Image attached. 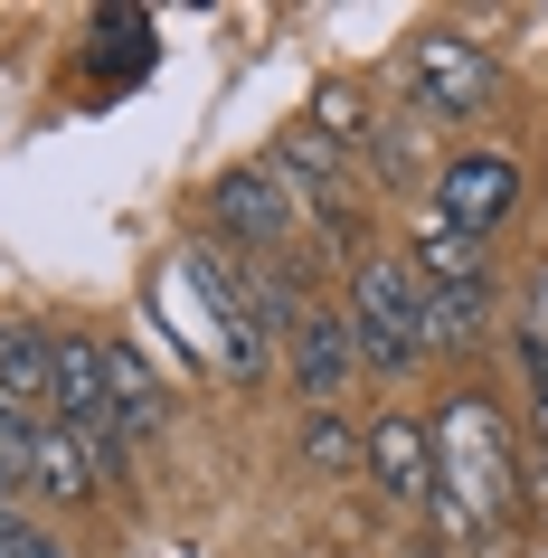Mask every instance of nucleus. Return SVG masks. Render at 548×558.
Segmentation results:
<instances>
[{
  "instance_id": "16",
  "label": "nucleus",
  "mask_w": 548,
  "mask_h": 558,
  "mask_svg": "<svg viewBox=\"0 0 548 558\" xmlns=\"http://www.w3.org/2000/svg\"><path fill=\"white\" fill-rule=\"evenodd\" d=\"M29 426H38V416H20L10 398H0V501L29 483Z\"/></svg>"
},
{
  "instance_id": "13",
  "label": "nucleus",
  "mask_w": 548,
  "mask_h": 558,
  "mask_svg": "<svg viewBox=\"0 0 548 558\" xmlns=\"http://www.w3.org/2000/svg\"><path fill=\"white\" fill-rule=\"evenodd\" d=\"M483 303H491V284H426V351H473Z\"/></svg>"
},
{
  "instance_id": "12",
  "label": "nucleus",
  "mask_w": 548,
  "mask_h": 558,
  "mask_svg": "<svg viewBox=\"0 0 548 558\" xmlns=\"http://www.w3.org/2000/svg\"><path fill=\"white\" fill-rule=\"evenodd\" d=\"M0 398H10L20 416H38V408H48V331L0 323Z\"/></svg>"
},
{
  "instance_id": "11",
  "label": "nucleus",
  "mask_w": 548,
  "mask_h": 558,
  "mask_svg": "<svg viewBox=\"0 0 548 558\" xmlns=\"http://www.w3.org/2000/svg\"><path fill=\"white\" fill-rule=\"evenodd\" d=\"M416 284H491V265H483V236H463L454 218H426L416 228Z\"/></svg>"
},
{
  "instance_id": "4",
  "label": "nucleus",
  "mask_w": 548,
  "mask_h": 558,
  "mask_svg": "<svg viewBox=\"0 0 548 558\" xmlns=\"http://www.w3.org/2000/svg\"><path fill=\"white\" fill-rule=\"evenodd\" d=\"M511 208H520V161H501V151H463V161H445L435 218H454L463 236H491Z\"/></svg>"
},
{
  "instance_id": "7",
  "label": "nucleus",
  "mask_w": 548,
  "mask_h": 558,
  "mask_svg": "<svg viewBox=\"0 0 548 558\" xmlns=\"http://www.w3.org/2000/svg\"><path fill=\"white\" fill-rule=\"evenodd\" d=\"M369 473L388 501H435V436L416 416H378L369 426Z\"/></svg>"
},
{
  "instance_id": "2",
  "label": "nucleus",
  "mask_w": 548,
  "mask_h": 558,
  "mask_svg": "<svg viewBox=\"0 0 548 558\" xmlns=\"http://www.w3.org/2000/svg\"><path fill=\"white\" fill-rule=\"evenodd\" d=\"M350 341L388 379H406L426 360V284H416V265H398V256L350 265Z\"/></svg>"
},
{
  "instance_id": "3",
  "label": "nucleus",
  "mask_w": 548,
  "mask_h": 558,
  "mask_svg": "<svg viewBox=\"0 0 548 558\" xmlns=\"http://www.w3.org/2000/svg\"><path fill=\"white\" fill-rule=\"evenodd\" d=\"M406 86H416V105H426L435 123H473L501 95V66H491L483 38L463 29H426L416 48H406Z\"/></svg>"
},
{
  "instance_id": "14",
  "label": "nucleus",
  "mask_w": 548,
  "mask_h": 558,
  "mask_svg": "<svg viewBox=\"0 0 548 558\" xmlns=\"http://www.w3.org/2000/svg\"><path fill=\"white\" fill-rule=\"evenodd\" d=\"M520 369H548V265H529V294H520Z\"/></svg>"
},
{
  "instance_id": "17",
  "label": "nucleus",
  "mask_w": 548,
  "mask_h": 558,
  "mask_svg": "<svg viewBox=\"0 0 548 558\" xmlns=\"http://www.w3.org/2000/svg\"><path fill=\"white\" fill-rule=\"evenodd\" d=\"M0 558H29V530H20V501H0Z\"/></svg>"
},
{
  "instance_id": "6",
  "label": "nucleus",
  "mask_w": 548,
  "mask_h": 558,
  "mask_svg": "<svg viewBox=\"0 0 548 558\" xmlns=\"http://www.w3.org/2000/svg\"><path fill=\"white\" fill-rule=\"evenodd\" d=\"M265 171L284 180V190H293L303 208H321V218L341 228V143H331L321 123H284V133H275V161H265Z\"/></svg>"
},
{
  "instance_id": "1",
  "label": "nucleus",
  "mask_w": 548,
  "mask_h": 558,
  "mask_svg": "<svg viewBox=\"0 0 548 558\" xmlns=\"http://www.w3.org/2000/svg\"><path fill=\"white\" fill-rule=\"evenodd\" d=\"M426 436H435V521L454 530V539H483L511 511V436H501L491 398L483 388L445 398Z\"/></svg>"
},
{
  "instance_id": "19",
  "label": "nucleus",
  "mask_w": 548,
  "mask_h": 558,
  "mask_svg": "<svg viewBox=\"0 0 548 558\" xmlns=\"http://www.w3.org/2000/svg\"><path fill=\"white\" fill-rule=\"evenodd\" d=\"M29 558H66V549H58V539H29Z\"/></svg>"
},
{
  "instance_id": "15",
  "label": "nucleus",
  "mask_w": 548,
  "mask_h": 558,
  "mask_svg": "<svg viewBox=\"0 0 548 558\" xmlns=\"http://www.w3.org/2000/svg\"><path fill=\"white\" fill-rule=\"evenodd\" d=\"M303 454H313L321 473H341V464H360V454H369V445H360V436H350V426H341V416L321 408L313 426H303Z\"/></svg>"
},
{
  "instance_id": "5",
  "label": "nucleus",
  "mask_w": 548,
  "mask_h": 558,
  "mask_svg": "<svg viewBox=\"0 0 548 558\" xmlns=\"http://www.w3.org/2000/svg\"><path fill=\"white\" fill-rule=\"evenodd\" d=\"M284 369L293 388H303V408H331L350 388V369H360V341H350V323H331V313H303V323L284 331Z\"/></svg>"
},
{
  "instance_id": "10",
  "label": "nucleus",
  "mask_w": 548,
  "mask_h": 558,
  "mask_svg": "<svg viewBox=\"0 0 548 558\" xmlns=\"http://www.w3.org/2000/svg\"><path fill=\"white\" fill-rule=\"evenodd\" d=\"M29 493H48V501H95V464H86V445L66 436L58 416H38V426H29Z\"/></svg>"
},
{
  "instance_id": "8",
  "label": "nucleus",
  "mask_w": 548,
  "mask_h": 558,
  "mask_svg": "<svg viewBox=\"0 0 548 558\" xmlns=\"http://www.w3.org/2000/svg\"><path fill=\"white\" fill-rule=\"evenodd\" d=\"M208 208H218V228L246 236V246H275V236L293 228V199L275 171H228L218 190H208Z\"/></svg>"
},
{
  "instance_id": "18",
  "label": "nucleus",
  "mask_w": 548,
  "mask_h": 558,
  "mask_svg": "<svg viewBox=\"0 0 548 558\" xmlns=\"http://www.w3.org/2000/svg\"><path fill=\"white\" fill-rule=\"evenodd\" d=\"M529 426H539V445H548V369H529Z\"/></svg>"
},
{
  "instance_id": "9",
  "label": "nucleus",
  "mask_w": 548,
  "mask_h": 558,
  "mask_svg": "<svg viewBox=\"0 0 548 558\" xmlns=\"http://www.w3.org/2000/svg\"><path fill=\"white\" fill-rule=\"evenodd\" d=\"M105 398H114L123 436H161V426H171V388L151 379V360L133 351V341H105Z\"/></svg>"
}]
</instances>
